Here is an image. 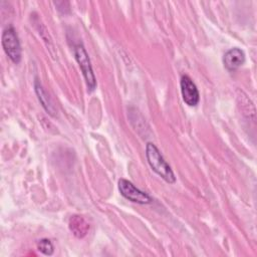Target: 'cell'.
<instances>
[{
    "instance_id": "obj_1",
    "label": "cell",
    "mask_w": 257,
    "mask_h": 257,
    "mask_svg": "<svg viewBox=\"0 0 257 257\" xmlns=\"http://www.w3.org/2000/svg\"><path fill=\"white\" fill-rule=\"evenodd\" d=\"M146 157L150 167L163 180L169 184L176 182V177L169 164L165 161L159 149L153 143H148L146 146Z\"/></svg>"
},
{
    "instance_id": "obj_2",
    "label": "cell",
    "mask_w": 257,
    "mask_h": 257,
    "mask_svg": "<svg viewBox=\"0 0 257 257\" xmlns=\"http://www.w3.org/2000/svg\"><path fill=\"white\" fill-rule=\"evenodd\" d=\"M2 46L7 56L14 62L19 63L21 60V46L17 33L13 27H7L2 32Z\"/></svg>"
},
{
    "instance_id": "obj_3",
    "label": "cell",
    "mask_w": 257,
    "mask_h": 257,
    "mask_svg": "<svg viewBox=\"0 0 257 257\" xmlns=\"http://www.w3.org/2000/svg\"><path fill=\"white\" fill-rule=\"evenodd\" d=\"M74 56L83 74L88 90L92 91L96 87V79H95V75L93 73L90 60L85 48L80 44L76 45L74 48Z\"/></svg>"
},
{
    "instance_id": "obj_4",
    "label": "cell",
    "mask_w": 257,
    "mask_h": 257,
    "mask_svg": "<svg viewBox=\"0 0 257 257\" xmlns=\"http://www.w3.org/2000/svg\"><path fill=\"white\" fill-rule=\"evenodd\" d=\"M117 188H118V191L121 194V196L131 202L141 204V205L150 204L153 202V199L151 198L150 195H148L146 192L138 189L128 180L119 179L118 183H117Z\"/></svg>"
},
{
    "instance_id": "obj_5",
    "label": "cell",
    "mask_w": 257,
    "mask_h": 257,
    "mask_svg": "<svg viewBox=\"0 0 257 257\" xmlns=\"http://www.w3.org/2000/svg\"><path fill=\"white\" fill-rule=\"evenodd\" d=\"M181 93L183 100L189 106H196L200 100L199 90L192 80V78L188 75H182L180 80Z\"/></svg>"
},
{
    "instance_id": "obj_6",
    "label": "cell",
    "mask_w": 257,
    "mask_h": 257,
    "mask_svg": "<svg viewBox=\"0 0 257 257\" xmlns=\"http://www.w3.org/2000/svg\"><path fill=\"white\" fill-rule=\"evenodd\" d=\"M245 62V53L238 47H234L225 52L223 56V63L227 70L235 71L241 67Z\"/></svg>"
},
{
    "instance_id": "obj_7",
    "label": "cell",
    "mask_w": 257,
    "mask_h": 257,
    "mask_svg": "<svg viewBox=\"0 0 257 257\" xmlns=\"http://www.w3.org/2000/svg\"><path fill=\"white\" fill-rule=\"evenodd\" d=\"M68 226L72 234L79 239L85 237L89 231V224L82 216L79 215L71 216V218L69 219Z\"/></svg>"
},
{
    "instance_id": "obj_8",
    "label": "cell",
    "mask_w": 257,
    "mask_h": 257,
    "mask_svg": "<svg viewBox=\"0 0 257 257\" xmlns=\"http://www.w3.org/2000/svg\"><path fill=\"white\" fill-rule=\"evenodd\" d=\"M34 88H35V92L37 94V97L41 103V105L43 106V108L50 114V115H54L55 109L54 106L49 98V96L47 95L44 87L42 86V84L40 83V81L38 79H35L34 81Z\"/></svg>"
},
{
    "instance_id": "obj_9",
    "label": "cell",
    "mask_w": 257,
    "mask_h": 257,
    "mask_svg": "<svg viewBox=\"0 0 257 257\" xmlns=\"http://www.w3.org/2000/svg\"><path fill=\"white\" fill-rule=\"evenodd\" d=\"M37 249H38V251H40L42 254L47 255V256L52 255L53 252H54V247H53L51 241H50L49 239H46V238L40 239V240L37 242Z\"/></svg>"
}]
</instances>
